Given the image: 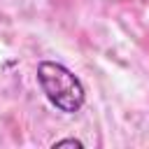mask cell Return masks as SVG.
<instances>
[{
	"label": "cell",
	"mask_w": 149,
	"mask_h": 149,
	"mask_svg": "<svg viewBox=\"0 0 149 149\" xmlns=\"http://www.w3.org/2000/svg\"><path fill=\"white\" fill-rule=\"evenodd\" d=\"M37 81L49 98V102L68 114H74L84 105V86L74 72H70L65 65L54 63V61H42L37 65Z\"/></svg>",
	"instance_id": "cell-1"
},
{
	"label": "cell",
	"mask_w": 149,
	"mask_h": 149,
	"mask_svg": "<svg viewBox=\"0 0 149 149\" xmlns=\"http://www.w3.org/2000/svg\"><path fill=\"white\" fill-rule=\"evenodd\" d=\"M61 147H81V142L74 140V137H68V140H58V142H54V149H61Z\"/></svg>",
	"instance_id": "cell-2"
}]
</instances>
